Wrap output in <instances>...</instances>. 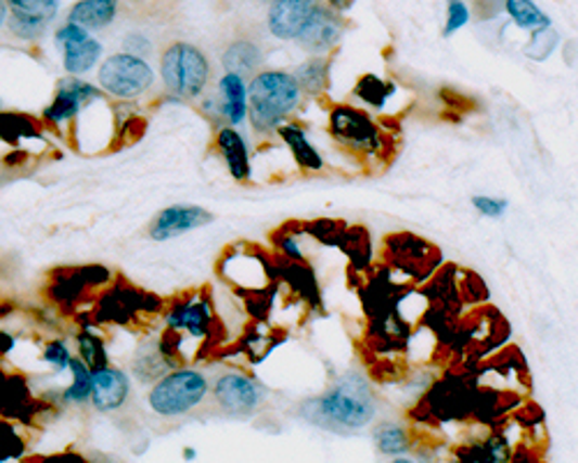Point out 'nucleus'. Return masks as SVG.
Instances as JSON below:
<instances>
[{"mask_svg": "<svg viewBox=\"0 0 578 463\" xmlns=\"http://www.w3.org/2000/svg\"><path fill=\"white\" fill-rule=\"evenodd\" d=\"M44 359L51 364V366H56V369H69V362H73V357H69V350L63 340H51L47 343V348H44Z\"/></svg>", "mask_w": 578, "mask_h": 463, "instance_id": "obj_31", "label": "nucleus"}, {"mask_svg": "<svg viewBox=\"0 0 578 463\" xmlns=\"http://www.w3.org/2000/svg\"><path fill=\"white\" fill-rule=\"evenodd\" d=\"M470 22V10L463 0H449L447 3V26L445 36H453L459 28H463Z\"/></svg>", "mask_w": 578, "mask_h": 463, "instance_id": "obj_30", "label": "nucleus"}, {"mask_svg": "<svg viewBox=\"0 0 578 463\" xmlns=\"http://www.w3.org/2000/svg\"><path fill=\"white\" fill-rule=\"evenodd\" d=\"M504 10L512 16V22L523 30H541L549 28L551 20L541 12L532 0H504Z\"/></svg>", "mask_w": 578, "mask_h": 463, "instance_id": "obj_22", "label": "nucleus"}, {"mask_svg": "<svg viewBox=\"0 0 578 463\" xmlns=\"http://www.w3.org/2000/svg\"><path fill=\"white\" fill-rule=\"evenodd\" d=\"M278 132L285 140V144L290 146L296 163H299L304 169H308V171H322L324 169L322 156H320L318 151H314V146L308 142L306 132L299 126L283 124V126L278 128Z\"/></svg>", "mask_w": 578, "mask_h": 463, "instance_id": "obj_17", "label": "nucleus"}, {"mask_svg": "<svg viewBox=\"0 0 578 463\" xmlns=\"http://www.w3.org/2000/svg\"><path fill=\"white\" fill-rule=\"evenodd\" d=\"M130 394V381L128 375L104 366L100 371H93V406L100 410V413H112V410H118L123 403H126Z\"/></svg>", "mask_w": 578, "mask_h": 463, "instance_id": "obj_14", "label": "nucleus"}, {"mask_svg": "<svg viewBox=\"0 0 578 463\" xmlns=\"http://www.w3.org/2000/svg\"><path fill=\"white\" fill-rule=\"evenodd\" d=\"M118 14V0H79V3L69 10L67 22L79 24L89 30L107 28Z\"/></svg>", "mask_w": 578, "mask_h": 463, "instance_id": "obj_16", "label": "nucleus"}, {"mask_svg": "<svg viewBox=\"0 0 578 463\" xmlns=\"http://www.w3.org/2000/svg\"><path fill=\"white\" fill-rule=\"evenodd\" d=\"M8 12H10L8 3H3V0H0V26L5 24V20H8Z\"/></svg>", "mask_w": 578, "mask_h": 463, "instance_id": "obj_35", "label": "nucleus"}, {"mask_svg": "<svg viewBox=\"0 0 578 463\" xmlns=\"http://www.w3.org/2000/svg\"><path fill=\"white\" fill-rule=\"evenodd\" d=\"M314 10H318V0H273L269 10L271 36L278 40H296Z\"/></svg>", "mask_w": 578, "mask_h": 463, "instance_id": "obj_10", "label": "nucleus"}, {"mask_svg": "<svg viewBox=\"0 0 578 463\" xmlns=\"http://www.w3.org/2000/svg\"><path fill=\"white\" fill-rule=\"evenodd\" d=\"M220 91L224 100V116L232 124H241L245 114H248V93H245V83L239 75L227 73L220 79Z\"/></svg>", "mask_w": 578, "mask_h": 463, "instance_id": "obj_20", "label": "nucleus"}, {"mask_svg": "<svg viewBox=\"0 0 578 463\" xmlns=\"http://www.w3.org/2000/svg\"><path fill=\"white\" fill-rule=\"evenodd\" d=\"M326 3H329V8L343 12V10H347L349 5H352V0H326Z\"/></svg>", "mask_w": 578, "mask_h": 463, "instance_id": "obj_34", "label": "nucleus"}, {"mask_svg": "<svg viewBox=\"0 0 578 463\" xmlns=\"http://www.w3.org/2000/svg\"><path fill=\"white\" fill-rule=\"evenodd\" d=\"M98 79L102 89L116 98H139L151 89L155 75L137 54H118L102 63Z\"/></svg>", "mask_w": 578, "mask_h": 463, "instance_id": "obj_5", "label": "nucleus"}, {"mask_svg": "<svg viewBox=\"0 0 578 463\" xmlns=\"http://www.w3.org/2000/svg\"><path fill=\"white\" fill-rule=\"evenodd\" d=\"M171 366L177 364H174L169 355L163 350V343H155V346L151 343V346L139 350L134 359V373L142 381L157 378V375H163L165 371H171Z\"/></svg>", "mask_w": 578, "mask_h": 463, "instance_id": "obj_21", "label": "nucleus"}, {"mask_svg": "<svg viewBox=\"0 0 578 463\" xmlns=\"http://www.w3.org/2000/svg\"><path fill=\"white\" fill-rule=\"evenodd\" d=\"M343 38V20L338 16V10L334 8H322L318 5L314 14L310 16V22L304 26L299 33V42L306 51L312 54H326L329 49H334Z\"/></svg>", "mask_w": 578, "mask_h": 463, "instance_id": "obj_8", "label": "nucleus"}, {"mask_svg": "<svg viewBox=\"0 0 578 463\" xmlns=\"http://www.w3.org/2000/svg\"><path fill=\"white\" fill-rule=\"evenodd\" d=\"M77 340H79V355L86 366L91 371H100L107 366V350H104V343L95 334L84 332L79 334Z\"/></svg>", "mask_w": 578, "mask_h": 463, "instance_id": "obj_27", "label": "nucleus"}, {"mask_svg": "<svg viewBox=\"0 0 578 463\" xmlns=\"http://www.w3.org/2000/svg\"><path fill=\"white\" fill-rule=\"evenodd\" d=\"M98 98H102V93L95 89V86L86 83L81 79H61L56 98L44 112V121L49 124L69 121V118H75L91 100Z\"/></svg>", "mask_w": 578, "mask_h": 463, "instance_id": "obj_9", "label": "nucleus"}, {"mask_svg": "<svg viewBox=\"0 0 578 463\" xmlns=\"http://www.w3.org/2000/svg\"><path fill=\"white\" fill-rule=\"evenodd\" d=\"M33 126V118L28 116H20V114H0V140H8V142H16V140H24L26 134H35Z\"/></svg>", "mask_w": 578, "mask_h": 463, "instance_id": "obj_28", "label": "nucleus"}, {"mask_svg": "<svg viewBox=\"0 0 578 463\" xmlns=\"http://www.w3.org/2000/svg\"><path fill=\"white\" fill-rule=\"evenodd\" d=\"M259 63H261V51L251 40H239V42L227 47V51L222 54L224 70L234 73L239 77L251 75L253 70H257Z\"/></svg>", "mask_w": 578, "mask_h": 463, "instance_id": "obj_19", "label": "nucleus"}, {"mask_svg": "<svg viewBox=\"0 0 578 463\" xmlns=\"http://www.w3.org/2000/svg\"><path fill=\"white\" fill-rule=\"evenodd\" d=\"M329 126L331 134L336 137V142L349 146L352 151L371 153L373 156V153H377L382 146V137L375 124L355 107L347 105L334 107V112L329 116Z\"/></svg>", "mask_w": 578, "mask_h": 463, "instance_id": "obj_6", "label": "nucleus"}, {"mask_svg": "<svg viewBox=\"0 0 578 463\" xmlns=\"http://www.w3.org/2000/svg\"><path fill=\"white\" fill-rule=\"evenodd\" d=\"M375 442L382 454H402L410 450L408 434L394 424H382L375 432Z\"/></svg>", "mask_w": 578, "mask_h": 463, "instance_id": "obj_25", "label": "nucleus"}, {"mask_svg": "<svg viewBox=\"0 0 578 463\" xmlns=\"http://www.w3.org/2000/svg\"><path fill=\"white\" fill-rule=\"evenodd\" d=\"M211 220L214 216L202 207H169L157 214V218L153 220L151 239H155V242H167V239L204 228Z\"/></svg>", "mask_w": 578, "mask_h": 463, "instance_id": "obj_13", "label": "nucleus"}, {"mask_svg": "<svg viewBox=\"0 0 578 463\" xmlns=\"http://www.w3.org/2000/svg\"><path fill=\"white\" fill-rule=\"evenodd\" d=\"M10 28L24 40L40 38L44 28L54 22L61 3L59 0H8Z\"/></svg>", "mask_w": 578, "mask_h": 463, "instance_id": "obj_7", "label": "nucleus"}, {"mask_svg": "<svg viewBox=\"0 0 578 463\" xmlns=\"http://www.w3.org/2000/svg\"><path fill=\"white\" fill-rule=\"evenodd\" d=\"M472 204H475V209L488 218H500L506 209V202L502 200H493V197H484V195H477L472 197Z\"/></svg>", "mask_w": 578, "mask_h": 463, "instance_id": "obj_32", "label": "nucleus"}, {"mask_svg": "<svg viewBox=\"0 0 578 463\" xmlns=\"http://www.w3.org/2000/svg\"><path fill=\"white\" fill-rule=\"evenodd\" d=\"M208 77H211L208 61L197 47L177 42L163 54V79L174 95L197 98Z\"/></svg>", "mask_w": 578, "mask_h": 463, "instance_id": "obj_4", "label": "nucleus"}, {"mask_svg": "<svg viewBox=\"0 0 578 463\" xmlns=\"http://www.w3.org/2000/svg\"><path fill=\"white\" fill-rule=\"evenodd\" d=\"M214 397L224 413L230 415H251L259 406L257 385L248 378V375L241 373L222 375V378L216 383Z\"/></svg>", "mask_w": 578, "mask_h": 463, "instance_id": "obj_11", "label": "nucleus"}, {"mask_svg": "<svg viewBox=\"0 0 578 463\" xmlns=\"http://www.w3.org/2000/svg\"><path fill=\"white\" fill-rule=\"evenodd\" d=\"M299 100L301 86L296 77L280 70L259 73L248 89V116L255 132L269 134L283 126Z\"/></svg>", "mask_w": 578, "mask_h": 463, "instance_id": "obj_2", "label": "nucleus"}, {"mask_svg": "<svg viewBox=\"0 0 578 463\" xmlns=\"http://www.w3.org/2000/svg\"><path fill=\"white\" fill-rule=\"evenodd\" d=\"M69 369L75 373V383L65 389V401L86 403L93 397V371L84 364V359H73Z\"/></svg>", "mask_w": 578, "mask_h": 463, "instance_id": "obj_24", "label": "nucleus"}, {"mask_svg": "<svg viewBox=\"0 0 578 463\" xmlns=\"http://www.w3.org/2000/svg\"><path fill=\"white\" fill-rule=\"evenodd\" d=\"M208 391V383L202 373L192 369H179L167 373L165 378L149 394V403L157 415L179 417L195 410Z\"/></svg>", "mask_w": 578, "mask_h": 463, "instance_id": "obj_3", "label": "nucleus"}, {"mask_svg": "<svg viewBox=\"0 0 578 463\" xmlns=\"http://www.w3.org/2000/svg\"><path fill=\"white\" fill-rule=\"evenodd\" d=\"M167 330L177 334H190L192 338H206L214 332V308L208 301H177L167 313Z\"/></svg>", "mask_w": 578, "mask_h": 463, "instance_id": "obj_12", "label": "nucleus"}, {"mask_svg": "<svg viewBox=\"0 0 578 463\" xmlns=\"http://www.w3.org/2000/svg\"><path fill=\"white\" fill-rule=\"evenodd\" d=\"M14 346V340L10 334H0V352H10Z\"/></svg>", "mask_w": 578, "mask_h": 463, "instance_id": "obj_33", "label": "nucleus"}, {"mask_svg": "<svg viewBox=\"0 0 578 463\" xmlns=\"http://www.w3.org/2000/svg\"><path fill=\"white\" fill-rule=\"evenodd\" d=\"M296 81H299L301 91L310 95H320L326 89L329 81V61L320 56L308 61L306 65L299 67V73H296Z\"/></svg>", "mask_w": 578, "mask_h": 463, "instance_id": "obj_23", "label": "nucleus"}, {"mask_svg": "<svg viewBox=\"0 0 578 463\" xmlns=\"http://www.w3.org/2000/svg\"><path fill=\"white\" fill-rule=\"evenodd\" d=\"M510 452H506V445L504 440L500 438H490L486 442H479V445H472V448L463 450L461 452V459L463 461H488V463H500V461H506L510 456H506Z\"/></svg>", "mask_w": 578, "mask_h": 463, "instance_id": "obj_26", "label": "nucleus"}, {"mask_svg": "<svg viewBox=\"0 0 578 463\" xmlns=\"http://www.w3.org/2000/svg\"><path fill=\"white\" fill-rule=\"evenodd\" d=\"M100 56H102V44L93 38L63 47V65L69 75L89 73Z\"/></svg>", "mask_w": 578, "mask_h": 463, "instance_id": "obj_18", "label": "nucleus"}, {"mask_svg": "<svg viewBox=\"0 0 578 463\" xmlns=\"http://www.w3.org/2000/svg\"><path fill=\"white\" fill-rule=\"evenodd\" d=\"M304 413L310 422L334 428V432H355L373 420L375 399L365 381L352 375V378H343L324 397L308 401Z\"/></svg>", "mask_w": 578, "mask_h": 463, "instance_id": "obj_1", "label": "nucleus"}, {"mask_svg": "<svg viewBox=\"0 0 578 463\" xmlns=\"http://www.w3.org/2000/svg\"><path fill=\"white\" fill-rule=\"evenodd\" d=\"M359 98H363L365 102H371V105H384V100H387V95L391 93L389 86H384L380 79H375L373 75H368L361 79L359 89H357Z\"/></svg>", "mask_w": 578, "mask_h": 463, "instance_id": "obj_29", "label": "nucleus"}, {"mask_svg": "<svg viewBox=\"0 0 578 463\" xmlns=\"http://www.w3.org/2000/svg\"><path fill=\"white\" fill-rule=\"evenodd\" d=\"M220 156L230 169V175L236 181H245L251 177V156H248V146H245L243 137L234 128H222L216 137Z\"/></svg>", "mask_w": 578, "mask_h": 463, "instance_id": "obj_15", "label": "nucleus"}]
</instances>
